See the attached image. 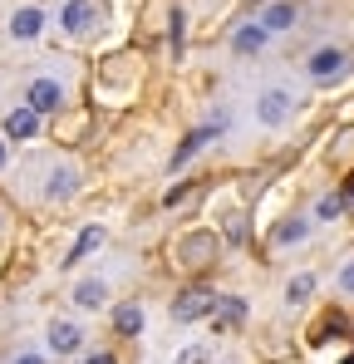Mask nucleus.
I'll return each instance as SVG.
<instances>
[{"label":"nucleus","instance_id":"nucleus-19","mask_svg":"<svg viewBox=\"0 0 354 364\" xmlns=\"http://www.w3.org/2000/svg\"><path fill=\"white\" fill-rule=\"evenodd\" d=\"M114 330L123 335V340H138V335H143V310H138L133 301H123L114 310Z\"/></svg>","mask_w":354,"mask_h":364},{"label":"nucleus","instance_id":"nucleus-7","mask_svg":"<svg viewBox=\"0 0 354 364\" xmlns=\"http://www.w3.org/2000/svg\"><path fill=\"white\" fill-rule=\"evenodd\" d=\"M40 35H45V10H40V5H15V10H10V40L30 45V40H40Z\"/></svg>","mask_w":354,"mask_h":364},{"label":"nucleus","instance_id":"nucleus-11","mask_svg":"<svg viewBox=\"0 0 354 364\" xmlns=\"http://www.w3.org/2000/svg\"><path fill=\"white\" fill-rule=\"evenodd\" d=\"M79 192V168L74 163H59L50 168V182H45V202H69Z\"/></svg>","mask_w":354,"mask_h":364},{"label":"nucleus","instance_id":"nucleus-17","mask_svg":"<svg viewBox=\"0 0 354 364\" xmlns=\"http://www.w3.org/2000/svg\"><path fill=\"white\" fill-rule=\"evenodd\" d=\"M345 330H350V320H345V310H330V315H325V320H320V325L310 330V345L320 350V345H330V340H340Z\"/></svg>","mask_w":354,"mask_h":364},{"label":"nucleus","instance_id":"nucleus-26","mask_svg":"<svg viewBox=\"0 0 354 364\" xmlns=\"http://www.w3.org/2000/svg\"><path fill=\"white\" fill-rule=\"evenodd\" d=\"M84 364H118V355H114V350H99V355H89Z\"/></svg>","mask_w":354,"mask_h":364},{"label":"nucleus","instance_id":"nucleus-3","mask_svg":"<svg viewBox=\"0 0 354 364\" xmlns=\"http://www.w3.org/2000/svg\"><path fill=\"white\" fill-rule=\"evenodd\" d=\"M94 25H99V5H94V0H64V5H59V30H64L69 40L94 35Z\"/></svg>","mask_w":354,"mask_h":364},{"label":"nucleus","instance_id":"nucleus-28","mask_svg":"<svg viewBox=\"0 0 354 364\" xmlns=\"http://www.w3.org/2000/svg\"><path fill=\"white\" fill-rule=\"evenodd\" d=\"M10 364H45V355H15Z\"/></svg>","mask_w":354,"mask_h":364},{"label":"nucleus","instance_id":"nucleus-25","mask_svg":"<svg viewBox=\"0 0 354 364\" xmlns=\"http://www.w3.org/2000/svg\"><path fill=\"white\" fill-rule=\"evenodd\" d=\"M173 50H182V10H173Z\"/></svg>","mask_w":354,"mask_h":364},{"label":"nucleus","instance_id":"nucleus-4","mask_svg":"<svg viewBox=\"0 0 354 364\" xmlns=\"http://www.w3.org/2000/svg\"><path fill=\"white\" fill-rule=\"evenodd\" d=\"M222 128H227V114H212L202 128H192V133L177 143V153H173V173H177V168H187V163H192V158H197V153H202V148H207V143L222 133Z\"/></svg>","mask_w":354,"mask_h":364},{"label":"nucleus","instance_id":"nucleus-16","mask_svg":"<svg viewBox=\"0 0 354 364\" xmlns=\"http://www.w3.org/2000/svg\"><path fill=\"white\" fill-rule=\"evenodd\" d=\"M104 237H109V232H104L99 222H94V227H84V232L74 237V246H69V256H64V266H79V261H84L89 251H99V246H104Z\"/></svg>","mask_w":354,"mask_h":364},{"label":"nucleus","instance_id":"nucleus-8","mask_svg":"<svg viewBox=\"0 0 354 364\" xmlns=\"http://www.w3.org/2000/svg\"><path fill=\"white\" fill-rule=\"evenodd\" d=\"M177 256H182V266H212L217 261V237L212 232H187Z\"/></svg>","mask_w":354,"mask_h":364},{"label":"nucleus","instance_id":"nucleus-22","mask_svg":"<svg viewBox=\"0 0 354 364\" xmlns=\"http://www.w3.org/2000/svg\"><path fill=\"white\" fill-rule=\"evenodd\" d=\"M177 364H212V350H207V345H187V350L177 355Z\"/></svg>","mask_w":354,"mask_h":364},{"label":"nucleus","instance_id":"nucleus-18","mask_svg":"<svg viewBox=\"0 0 354 364\" xmlns=\"http://www.w3.org/2000/svg\"><path fill=\"white\" fill-rule=\"evenodd\" d=\"M305 237H310V222H305V217H286V222H276L271 246H300Z\"/></svg>","mask_w":354,"mask_h":364},{"label":"nucleus","instance_id":"nucleus-20","mask_svg":"<svg viewBox=\"0 0 354 364\" xmlns=\"http://www.w3.org/2000/svg\"><path fill=\"white\" fill-rule=\"evenodd\" d=\"M315 286H320V281H315L310 271H300V276H291V286H286V305H305L310 296H315Z\"/></svg>","mask_w":354,"mask_h":364},{"label":"nucleus","instance_id":"nucleus-15","mask_svg":"<svg viewBox=\"0 0 354 364\" xmlns=\"http://www.w3.org/2000/svg\"><path fill=\"white\" fill-rule=\"evenodd\" d=\"M74 305H79V310H104V305H109V281H99V276L79 281V286H74Z\"/></svg>","mask_w":354,"mask_h":364},{"label":"nucleus","instance_id":"nucleus-9","mask_svg":"<svg viewBox=\"0 0 354 364\" xmlns=\"http://www.w3.org/2000/svg\"><path fill=\"white\" fill-rule=\"evenodd\" d=\"M5 138H10V143H30V138H40V114H35L30 104L10 109V114H5Z\"/></svg>","mask_w":354,"mask_h":364},{"label":"nucleus","instance_id":"nucleus-27","mask_svg":"<svg viewBox=\"0 0 354 364\" xmlns=\"http://www.w3.org/2000/svg\"><path fill=\"white\" fill-rule=\"evenodd\" d=\"M182 197H187V182H177V187H173V192H168V197H163V202H168V207H177Z\"/></svg>","mask_w":354,"mask_h":364},{"label":"nucleus","instance_id":"nucleus-6","mask_svg":"<svg viewBox=\"0 0 354 364\" xmlns=\"http://www.w3.org/2000/svg\"><path fill=\"white\" fill-rule=\"evenodd\" d=\"M291 114H295V94L291 89H266V94L256 99V119L266 123V128H281Z\"/></svg>","mask_w":354,"mask_h":364},{"label":"nucleus","instance_id":"nucleus-31","mask_svg":"<svg viewBox=\"0 0 354 364\" xmlns=\"http://www.w3.org/2000/svg\"><path fill=\"white\" fill-rule=\"evenodd\" d=\"M340 364H354V355H350V360H340Z\"/></svg>","mask_w":354,"mask_h":364},{"label":"nucleus","instance_id":"nucleus-23","mask_svg":"<svg viewBox=\"0 0 354 364\" xmlns=\"http://www.w3.org/2000/svg\"><path fill=\"white\" fill-rule=\"evenodd\" d=\"M340 296H354V261L340 266Z\"/></svg>","mask_w":354,"mask_h":364},{"label":"nucleus","instance_id":"nucleus-30","mask_svg":"<svg viewBox=\"0 0 354 364\" xmlns=\"http://www.w3.org/2000/svg\"><path fill=\"white\" fill-rule=\"evenodd\" d=\"M0 232H5V207H0Z\"/></svg>","mask_w":354,"mask_h":364},{"label":"nucleus","instance_id":"nucleus-21","mask_svg":"<svg viewBox=\"0 0 354 364\" xmlns=\"http://www.w3.org/2000/svg\"><path fill=\"white\" fill-rule=\"evenodd\" d=\"M345 207H350V202H345V192H325V197L315 202V222H335Z\"/></svg>","mask_w":354,"mask_h":364},{"label":"nucleus","instance_id":"nucleus-24","mask_svg":"<svg viewBox=\"0 0 354 364\" xmlns=\"http://www.w3.org/2000/svg\"><path fill=\"white\" fill-rule=\"evenodd\" d=\"M227 242H232V246L246 242V222H241V217H232V227H227Z\"/></svg>","mask_w":354,"mask_h":364},{"label":"nucleus","instance_id":"nucleus-29","mask_svg":"<svg viewBox=\"0 0 354 364\" xmlns=\"http://www.w3.org/2000/svg\"><path fill=\"white\" fill-rule=\"evenodd\" d=\"M5 158H10V138L0 133V168H5Z\"/></svg>","mask_w":354,"mask_h":364},{"label":"nucleus","instance_id":"nucleus-13","mask_svg":"<svg viewBox=\"0 0 354 364\" xmlns=\"http://www.w3.org/2000/svg\"><path fill=\"white\" fill-rule=\"evenodd\" d=\"M295 0H271L266 10H261V25L271 30V35H286V30H295Z\"/></svg>","mask_w":354,"mask_h":364},{"label":"nucleus","instance_id":"nucleus-10","mask_svg":"<svg viewBox=\"0 0 354 364\" xmlns=\"http://www.w3.org/2000/svg\"><path fill=\"white\" fill-rule=\"evenodd\" d=\"M266 45H271V30H266L261 20H246V25L232 30V50L236 55H261Z\"/></svg>","mask_w":354,"mask_h":364},{"label":"nucleus","instance_id":"nucleus-2","mask_svg":"<svg viewBox=\"0 0 354 364\" xmlns=\"http://www.w3.org/2000/svg\"><path fill=\"white\" fill-rule=\"evenodd\" d=\"M217 301H222V296H212L207 286H187V291H182V296L173 301V320H177V325L212 320V315H217Z\"/></svg>","mask_w":354,"mask_h":364},{"label":"nucleus","instance_id":"nucleus-12","mask_svg":"<svg viewBox=\"0 0 354 364\" xmlns=\"http://www.w3.org/2000/svg\"><path fill=\"white\" fill-rule=\"evenodd\" d=\"M50 350L55 355H79L84 350V330L74 320H50Z\"/></svg>","mask_w":354,"mask_h":364},{"label":"nucleus","instance_id":"nucleus-1","mask_svg":"<svg viewBox=\"0 0 354 364\" xmlns=\"http://www.w3.org/2000/svg\"><path fill=\"white\" fill-rule=\"evenodd\" d=\"M350 69H354V50H345V45H320V50H310V60H305V74H310L315 84H340Z\"/></svg>","mask_w":354,"mask_h":364},{"label":"nucleus","instance_id":"nucleus-5","mask_svg":"<svg viewBox=\"0 0 354 364\" xmlns=\"http://www.w3.org/2000/svg\"><path fill=\"white\" fill-rule=\"evenodd\" d=\"M25 104L45 119V114H59L64 109V84H59L55 74H40V79H30V89H25Z\"/></svg>","mask_w":354,"mask_h":364},{"label":"nucleus","instance_id":"nucleus-14","mask_svg":"<svg viewBox=\"0 0 354 364\" xmlns=\"http://www.w3.org/2000/svg\"><path fill=\"white\" fill-rule=\"evenodd\" d=\"M246 315H251V305L241 301V296H222L212 320H217V330H241V325H246Z\"/></svg>","mask_w":354,"mask_h":364}]
</instances>
